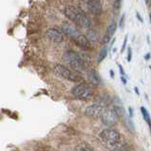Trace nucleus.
Wrapping results in <instances>:
<instances>
[{
	"label": "nucleus",
	"instance_id": "20e7f679",
	"mask_svg": "<svg viewBox=\"0 0 151 151\" xmlns=\"http://www.w3.org/2000/svg\"><path fill=\"white\" fill-rule=\"evenodd\" d=\"M53 70H54L55 74L58 75L60 78L70 80V81H74V82L79 81L78 76L75 72H73L72 70H70L69 68H67L66 66H64L63 64H59V63L55 64L53 67Z\"/></svg>",
	"mask_w": 151,
	"mask_h": 151
},
{
	"label": "nucleus",
	"instance_id": "0eeeda50",
	"mask_svg": "<svg viewBox=\"0 0 151 151\" xmlns=\"http://www.w3.org/2000/svg\"><path fill=\"white\" fill-rule=\"evenodd\" d=\"M100 119L103 122V124H105L107 126H113L118 122L119 118H118L116 112L114 111L113 109L105 108L101 114Z\"/></svg>",
	"mask_w": 151,
	"mask_h": 151
},
{
	"label": "nucleus",
	"instance_id": "4468645a",
	"mask_svg": "<svg viewBox=\"0 0 151 151\" xmlns=\"http://www.w3.org/2000/svg\"><path fill=\"white\" fill-rule=\"evenodd\" d=\"M116 27H117V24L116 22H111L110 25H109L108 28H107V34H106V37L109 38V39H111V37L114 34V32L116 30Z\"/></svg>",
	"mask_w": 151,
	"mask_h": 151
},
{
	"label": "nucleus",
	"instance_id": "6ab92c4d",
	"mask_svg": "<svg viewBox=\"0 0 151 151\" xmlns=\"http://www.w3.org/2000/svg\"><path fill=\"white\" fill-rule=\"evenodd\" d=\"M131 57H132V51H131V48L129 47V54H127V61H129L131 60Z\"/></svg>",
	"mask_w": 151,
	"mask_h": 151
},
{
	"label": "nucleus",
	"instance_id": "f8f14e48",
	"mask_svg": "<svg viewBox=\"0 0 151 151\" xmlns=\"http://www.w3.org/2000/svg\"><path fill=\"white\" fill-rule=\"evenodd\" d=\"M96 101L98 102L97 105L105 107V106L110 105V104L111 103V98L107 93H101L96 97Z\"/></svg>",
	"mask_w": 151,
	"mask_h": 151
},
{
	"label": "nucleus",
	"instance_id": "b1692460",
	"mask_svg": "<svg viewBox=\"0 0 151 151\" xmlns=\"http://www.w3.org/2000/svg\"><path fill=\"white\" fill-rule=\"evenodd\" d=\"M145 1H146V3H147V4H148V0H145Z\"/></svg>",
	"mask_w": 151,
	"mask_h": 151
},
{
	"label": "nucleus",
	"instance_id": "39448f33",
	"mask_svg": "<svg viewBox=\"0 0 151 151\" xmlns=\"http://www.w3.org/2000/svg\"><path fill=\"white\" fill-rule=\"evenodd\" d=\"M100 137H101V139L104 143L109 145H111V146L116 145L118 142L121 140L120 133L118 132L117 129H112V127L104 129L101 132Z\"/></svg>",
	"mask_w": 151,
	"mask_h": 151
},
{
	"label": "nucleus",
	"instance_id": "ddd939ff",
	"mask_svg": "<svg viewBox=\"0 0 151 151\" xmlns=\"http://www.w3.org/2000/svg\"><path fill=\"white\" fill-rule=\"evenodd\" d=\"M89 78H90V80H91V82L94 85H98L100 83V78L98 77L97 73L94 70H91L89 72Z\"/></svg>",
	"mask_w": 151,
	"mask_h": 151
},
{
	"label": "nucleus",
	"instance_id": "aec40b11",
	"mask_svg": "<svg viewBox=\"0 0 151 151\" xmlns=\"http://www.w3.org/2000/svg\"><path fill=\"white\" fill-rule=\"evenodd\" d=\"M121 80H122L123 83H124V84H126V83H127V80H126V78H125L124 76H121Z\"/></svg>",
	"mask_w": 151,
	"mask_h": 151
},
{
	"label": "nucleus",
	"instance_id": "7ed1b4c3",
	"mask_svg": "<svg viewBox=\"0 0 151 151\" xmlns=\"http://www.w3.org/2000/svg\"><path fill=\"white\" fill-rule=\"evenodd\" d=\"M79 9L84 14L88 12L94 16H99L102 12V6L97 0H83L79 4Z\"/></svg>",
	"mask_w": 151,
	"mask_h": 151
},
{
	"label": "nucleus",
	"instance_id": "a211bd4d",
	"mask_svg": "<svg viewBox=\"0 0 151 151\" xmlns=\"http://www.w3.org/2000/svg\"><path fill=\"white\" fill-rule=\"evenodd\" d=\"M127 36L125 37V40H124V42H123V45H122V49H121V52H123L126 48V45H127Z\"/></svg>",
	"mask_w": 151,
	"mask_h": 151
},
{
	"label": "nucleus",
	"instance_id": "5701e85b",
	"mask_svg": "<svg viewBox=\"0 0 151 151\" xmlns=\"http://www.w3.org/2000/svg\"><path fill=\"white\" fill-rule=\"evenodd\" d=\"M145 59H149V54H147V56L145 57Z\"/></svg>",
	"mask_w": 151,
	"mask_h": 151
},
{
	"label": "nucleus",
	"instance_id": "6e6552de",
	"mask_svg": "<svg viewBox=\"0 0 151 151\" xmlns=\"http://www.w3.org/2000/svg\"><path fill=\"white\" fill-rule=\"evenodd\" d=\"M45 36L49 41L56 42V44H60L63 42L64 40V35L60 29H58L56 27H50L45 31Z\"/></svg>",
	"mask_w": 151,
	"mask_h": 151
},
{
	"label": "nucleus",
	"instance_id": "4be33fe9",
	"mask_svg": "<svg viewBox=\"0 0 151 151\" xmlns=\"http://www.w3.org/2000/svg\"><path fill=\"white\" fill-rule=\"evenodd\" d=\"M81 151H93V150L91 148H89V147H84V148L81 149Z\"/></svg>",
	"mask_w": 151,
	"mask_h": 151
},
{
	"label": "nucleus",
	"instance_id": "9b49d317",
	"mask_svg": "<svg viewBox=\"0 0 151 151\" xmlns=\"http://www.w3.org/2000/svg\"><path fill=\"white\" fill-rule=\"evenodd\" d=\"M74 42L76 45H77L78 46H79L80 48H82L84 50H90L91 49V42H90L88 39H87V37L81 34V33H78V34L76 36L74 39H73Z\"/></svg>",
	"mask_w": 151,
	"mask_h": 151
},
{
	"label": "nucleus",
	"instance_id": "dca6fc26",
	"mask_svg": "<svg viewBox=\"0 0 151 151\" xmlns=\"http://www.w3.org/2000/svg\"><path fill=\"white\" fill-rule=\"evenodd\" d=\"M141 111H142V113H143V117H144L145 121L146 123H147L148 125H150V116H149V114H148L147 111H146L144 107H142V108H141Z\"/></svg>",
	"mask_w": 151,
	"mask_h": 151
},
{
	"label": "nucleus",
	"instance_id": "f257e3e1",
	"mask_svg": "<svg viewBox=\"0 0 151 151\" xmlns=\"http://www.w3.org/2000/svg\"><path fill=\"white\" fill-rule=\"evenodd\" d=\"M63 13L71 22L75 23L76 25L80 27L88 28L90 27H92L91 19L77 7L72 6V5H68V6H66L64 8Z\"/></svg>",
	"mask_w": 151,
	"mask_h": 151
},
{
	"label": "nucleus",
	"instance_id": "1a4fd4ad",
	"mask_svg": "<svg viewBox=\"0 0 151 151\" xmlns=\"http://www.w3.org/2000/svg\"><path fill=\"white\" fill-rule=\"evenodd\" d=\"M104 109H105L104 107L94 104V105L87 107V109L85 110V115L89 118H92V119H97V118L101 117Z\"/></svg>",
	"mask_w": 151,
	"mask_h": 151
},
{
	"label": "nucleus",
	"instance_id": "f3484780",
	"mask_svg": "<svg viewBox=\"0 0 151 151\" xmlns=\"http://www.w3.org/2000/svg\"><path fill=\"white\" fill-rule=\"evenodd\" d=\"M86 37H87V36H86ZM87 39H88L89 41L96 42V41L97 40V35H96L93 31H92V32H90V33H89V35H88V37H87Z\"/></svg>",
	"mask_w": 151,
	"mask_h": 151
},
{
	"label": "nucleus",
	"instance_id": "412c9836",
	"mask_svg": "<svg viewBox=\"0 0 151 151\" xmlns=\"http://www.w3.org/2000/svg\"><path fill=\"white\" fill-rule=\"evenodd\" d=\"M136 17H138V18H139V20H140L141 22H143V19H142V17L140 16L139 12H136Z\"/></svg>",
	"mask_w": 151,
	"mask_h": 151
},
{
	"label": "nucleus",
	"instance_id": "9d476101",
	"mask_svg": "<svg viewBox=\"0 0 151 151\" xmlns=\"http://www.w3.org/2000/svg\"><path fill=\"white\" fill-rule=\"evenodd\" d=\"M60 31L63 32V35H66L72 40L79 33V31L77 29V27H76L75 26H73L72 24L68 23V22H64V23L61 24Z\"/></svg>",
	"mask_w": 151,
	"mask_h": 151
},
{
	"label": "nucleus",
	"instance_id": "423d86ee",
	"mask_svg": "<svg viewBox=\"0 0 151 151\" xmlns=\"http://www.w3.org/2000/svg\"><path fill=\"white\" fill-rule=\"evenodd\" d=\"M72 93L75 97L82 99V100H86V99H89L93 96V91L92 87H90L89 85L80 83L72 89Z\"/></svg>",
	"mask_w": 151,
	"mask_h": 151
},
{
	"label": "nucleus",
	"instance_id": "f03ea898",
	"mask_svg": "<svg viewBox=\"0 0 151 151\" xmlns=\"http://www.w3.org/2000/svg\"><path fill=\"white\" fill-rule=\"evenodd\" d=\"M63 60L73 69L77 71H82L86 67V63H85L84 59L75 51H66L63 55Z\"/></svg>",
	"mask_w": 151,
	"mask_h": 151
},
{
	"label": "nucleus",
	"instance_id": "2eb2a0df",
	"mask_svg": "<svg viewBox=\"0 0 151 151\" xmlns=\"http://www.w3.org/2000/svg\"><path fill=\"white\" fill-rule=\"evenodd\" d=\"M107 55H108V48H107V47H104V48H102L100 53H99L97 63H101V61H103L104 60H105L106 57H107Z\"/></svg>",
	"mask_w": 151,
	"mask_h": 151
}]
</instances>
